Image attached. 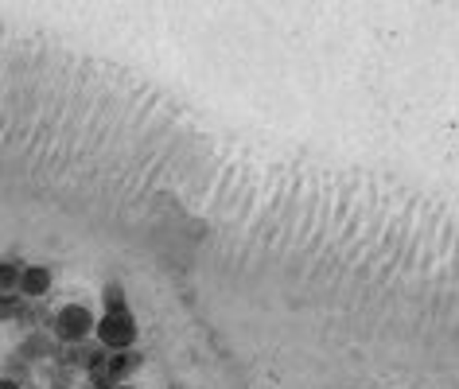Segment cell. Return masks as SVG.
Here are the masks:
<instances>
[{"mask_svg":"<svg viewBox=\"0 0 459 389\" xmlns=\"http://www.w3.org/2000/svg\"><path fill=\"white\" fill-rule=\"evenodd\" d=\"M55 335L63 342H86L90 335H98V316L86 304H63L55 312Z\"/></svg>","mask_w":459,"mask_h":389,"instance_id":"2","label":"cell"},{"mask_svg":"<svg viewBox=\"0 0 459 389\" xmlns=\"http://www.w3.org/2000/svg\"><path fill=\"white\" fill-rule=\"evenodd\" d=\"M24 272H28V265H20V261H4V269H0V277H4V292L8 289L20 292V281H24Z\"/></svg>","mask_w":459,"mask_h":389,"instance_id":"4","label":"cell"},{"mask_svg":"<svg viewBox=\"0 0 459 389\" xmlns=\"http://www.w3.org/2000/svg\"><path fill=\"white\" fill-rule=\"evenodd\" d=\"M0 389H20V382H13V377H4V382H0Z\"/></svg>","mask_w":459,"mask_h":389,"instance_id":"5","label":"cell"},{"mask_svg":"<svg viewBox=\"0 0 459 389\" xmlns=\"http://www.w3.org/2000/svg\"><path fill=\"white\" fill-rule=\"evenodd\" d=\"M20 292L31 296V300L48 296V292H51V269H48V265H28L24 281H20Z\"/></svg>","mask_w":459,"mask_h":389,"instance_id":"3","label":"cell"},{"mask_svg":"<svg viewBox=\"0 0 459 389\" xmlns=\"http://www.w3.org/2000/svg\"><path fill=\"white\" fill-rule=\"evenodd\" d=\"M136 335H141V327H136V316L129 307V296L117 281H109L106 289H101V316H98V347L106 350H136Z\"/></svg>","mask_w":459,"mask_h":389,"instance_id":"1","label":"cell"},{"mask_svg":"<svg viewBox=\"0 0 459 389\" xmlns=\"http://www.w3.org/2000/svg\"><path fill=\"white\" fill-rule=\"evenodd\" d=\"M117 389H136V385H117Z\"/></svg>","mask_w":459,"mask_h":389,"instance_id":"6","label":"cell"},{"mask_svg":"<svg viewBox=\"0 0 459 389\" xmlns=\"http://www.w3.org/2000/svg\"><path fill=\"white\" fill-rule=\"evenodd\" d=\"M86 389H94V385H86Z\"/></svg>","mask_w":459,"mask_h":389,"instance_id":"7","label":"cell"}]
</instances>
